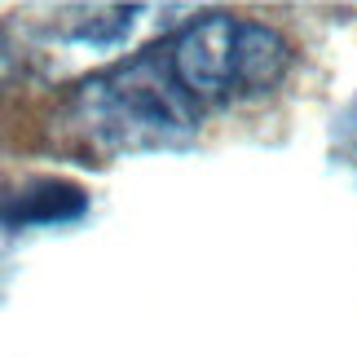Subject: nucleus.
I'll return each instance as SVG.
<instances>
[{
  "label": "nucleus",
  "instance_id": "1",
  "mask_svg": "<svg viewBox=\"0 0 357 357\" xmlns=\"http://www.w3.org/2000/svg\"><path fill=\"white\" fill-rule=\"evenodd\" d=\"M71 115L106 150L176 146L199 132L203 111L181 93L163 49H146L111 71L84 79L71 98Z\"/></svg>",
  "mask_w": 357,
  "mask_h": 357
},
{
  "label": "nucleus",
  "instance_id": "2",
  "mask_svg": "<svg viewBox=\"0 0 357 357\" xmlns=\"http://www.w3.org/2000/svg\"><path fill=\"white\" fill-rule=\"evenodd\" d=\"M172 79L199 111L238 98V18L203 13L163 45Z\"/></svg>",
  "mask_w": 357,
  "mask_h": 357
},
{
  "label": "nucleus",
  "instance_id": "3",
  "mask_svg": "<svg viewBox=\"0 0 357 357\" xmlns=\"http://www.w3.org/2000/svg\"><path fill=\"white\" fill-rule=\"evenodd\" d=\"M89 199L71 181H26L13 195H0V225L22 229V225H53V221H75L84 216Z\"/></svg>",
  "mask_w": 357,
  "mask_h": 357
},
{
  "label": "nucleus",
  "instance_id": "4",
  "mask_svg": "<svg viewBox=\"0 0 357 357\" xmlns=\"http://www.w3.org/2000/svg\"><path fill=\"white\" fill-rule=\"evenodd\" d=\"M287 66H291V45L282 31L265 22H238V98L278 89Z\"/></svg>",
  "mask_w": 357,
  "mask_h": 357
}]
</instances>
